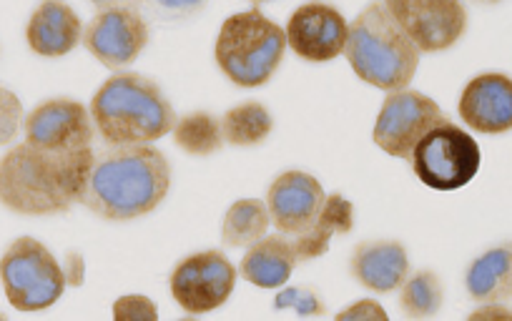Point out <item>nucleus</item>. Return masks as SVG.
<instances>
[{
  "label": "nucleus",
  "mask_w": 512,
  "mask_h": 321,
  "mask_svg": "<svg viewBox=\"0 0 512 321\" xmlns=\"http://www.w3.org/2000/svg\"><path fill=\"white\" fill-rule=\"evenodd\" d=\"M327 194L312 174L304 171H284L272 181L267 191V209L277 231L297 236L312 226L322 211Z\"/></svg>",
  "instance_id": "4468645a"
},
{
  "label": "nucleus",
  "mask_w": 512,
  "mask_h": 321,
  "mask_svg": "<svg viewBox=\"0 0 512 321\" xmlns=\"http://www.w3.org/2000/svg\"><path fill=\"white\" fill-rule=\"evenodd\" d=\"M83 38L78 13L63 0H43L31 13L26 26V41L36 56L63 58L76 51Z\"/></svg>",
  "instance_id": "dca6fc26"
},
{
  "label": "nucleus",
  "mask_w": 512,
  "mask_h": 321,
  "mask_svg": "<svg viewBox=\"0 0 512 321\" xmlns=\"http://www.w3.org/2000/svg\"><path fill=\"white\" fill-rule=\"evenodd\" d=\"M91 118L108 146H149L174 131L176 113L154 81L116 73L91 98Z\"/></svg>",
  "instance_id": "7ed1b4c3"
},
{
  "label": "nucleus",
  "mask_w": 512,
  "mask_h": 321,
  "mask_svg": "<svg viewBox=\"0 0 512 321\" xmlns=\"http://www.w3.org/2000/svg\"><path fill=\"white\" fill-rule=\"evenodd\" d=\"M63 274H66V281L71 286H81L83 279H86V264H83V256L71 251L66 259V266H63Z\"/></svg>",
  "instance_id": "c756f323"
},
{
  "label": "nucleus",
  "mask_w": 512,
  "mask_h": 321,
  "mask_svg": "<svg viewBox=\"0 0 512 321\" xmlns=\"http://www.w3.org/2000/svg\"><path fill=\"white\" fill-rule=\"evenodd\" d=\"M354 229V206L347 196L329 194L324 201L322 211L312 221L307 231L292 236L294 249H297L299 261L319 259L329 251L334 236L349 234Z\"/></svg>",
  "instance_id": "aec40b11"
},
{
  "label": "nucleus",
  "mask_w": 512,
  "mask_h": 321,
  "mask_svg": "<svg viewBox=\"0 0 512 321\" xmlns=\"http://www.w3.org/2000/svg\"><path fill=\"white\" fill-rule=\"evenodd\" d=\"M272 226V216L264 201L239 199L226 209L221 221V241L231 249H246L262 236H267Z\"/></svg>",
  "instance_id": "412c9836"
},
{
  "label": "nucleus",
  "mask_w": 512,
  "mask_h": 321,
  "mask_svg": "<svg viewBox=\"0 0 512 321\" xmlns=\"http://www.w3.org/2000/svg\"><path fill=\"white\" fill-rule=\"evenodd\" d=\"M0 284L18 311L51 309L66 291L63 266L43 241L21 236L0 256Z\"/></svg>",
  "instance_id": "423d86ee"
},
{
  "label": "nucleus",
  "mask_w": 512,
  "mask_h": 321,
  "mask_svg": "<svg viewBox=\"0 0 512 321\" xmlns=\"http://www.w3.org/2000/svg\"><path fill=\"white\" fill-rule=\"evenodd\" d=\"M236 269L224 251H199L176 264L169 276V289L186 314H209L221 309L234 294Z\"/></svg>",
  "instance_id": "1a4fd4ad"
},
{
  "label": "nucleus",
  "mask_w": 512,
  "mask_h": 321,
  "mask_svg": "<svg viewBox=\"0 0 512 321\" xmlns=\"http://www.w3.org/2000/svg\"><path fill=\"white\" fill-rule=\"evenodd\" d=\"M149 21L136 6L98 11L83 31L81 43L106 68H123L134 63L149 43Z\"/></svg>",
  "instance_id": "9b49d317"
},
{
  "label": "nucleus",
  "mask_w": 512,
  "mask_h": 321,
  "mask_svg": "<svg viewBox=\"0 0 512 321\" xmlns=\"http://www.w3.org/2000/svg\"><path fill=\"white\" fill-rule=\"evenodd\" d=\"M96 153H51L28 141L0 158V206L21 216H58L81 204Z\"/></svg>",
  "instance_id": "f257e3e1"
},
{
  "label": "nucleus",
  "mask_w": 512,
  "mask_h": 321,
  "mask_svg": "<svg viewBox=\"0 0 512 321\" xmlns=\"http://www.w3.org/2000/svg\"><path fill=\"white\" fill-rule=\"evenodd\" d=\"M470 319H512V309H507L502 301H492V304H482L480 309L472 311Z\"/></svg>",
  "instance_id": "7c9ffc66"
},
{
  "label": "nucleus",
  "mask_w": 512,
  "mask_h": 321,
  "mask_svg": "<svg viewBox=\"0 0 512 321\" xmlns=\"http://www.w3.org/2000/svg\"><path fill=\"white\" fill-rule=\"evenodd\" d=\"M297 264L299 256L292 236L279 231V234H267L246 246L239 274L259 289H282L292 279Z\"/></svg>",
  "instance_id": "a211bd4d"
},
{
  "label": "nucleus",
  "mask_w": 512,
  "mask_h": 321,
  "mask_svg": "<svg viewBox=\"0 0 512 321\" xmlns=\"http://www.w3.org/2000/svg\"><path fill=\"white\" fill-rule=\"evenodd\" d=\"M174 141L189 156H214L224 148V133L221 121L206 111H194L181 116L174 123Z\"/></svg>",
  "instance_id": "5701e85b"
},
{
  "label": "nucleus",
  "mask_w": 512,
  "mask_h": 321,
  "mask_svg": "<svg viewBox=\"0 0 512 321\" xmlns=\"http://www.w3.org/2000/svg\"><path fill=\"white\" fill-rule=\"evenodd\" d=\"M349 271L364 289L392 294L410 276V256L400 241H362L354 249Z\"/></svg>",
  "instance_id": "f3484780"
},
{
  "label": "nucleus",
  "mask_w": 512,
  "mask_h": 321,
  "mask_svg": "<svg viewBox=\"0 0 512 321\" xmlns=\"http://www.w3.org/2000/svg\"><path fill=\"white\" fill-rule=\"evenodd\" d=\"M171 189L169 158L149 146H108L96 153L81 204L106 221H134L164 204Z\"/></svg>",
  "instance_id": "f03ea898"
},
{
  "label": "nucleus",
  "mask_w": 512,
  "mask_h": 321,
  "mask_svg": "<svg viewBox=\"0 0 512 321\" xmlns=\"http://www.w3.org/2000/svg\"><path fill=\"white\" fill-rule=\"evenodd\" d=\"M221 121V133H224V143L231 146L249 148L259 146V143L267 141L274 131V118L269 113L267 106L256 101L239 103V106L229 108Z\"/></svg>",
  "instance_id": "4be33fe9"
},
{
  "label": "nucleus",
  "mask_w": 512,
  "mask_h": 321,
  "mask_svg": "<svg viewBox=\"0 0 512 321\" xmlns=\"http://www.w3.org/2000/svg\"><path fill=\"white\" fill-rule=\"evenodd\" d=\"M475 3H482V6H495V3H502V0H475Z\"/></svg>",
  "instance_id": "473e14b6"
},
{
  "label": "nucleus",
  "mask_w": 512,
  "mask_h": 321,
  "mask_svg": "<svg viewBox=\"0 0 512 321\" xmlns=\"http://www.w3.org/2000/svg\"><path fill=\"white\" fill-rule=\"evenodd\" d=\"M98 11H108V8H121V6H136L139 8V0H91Z\"/></svg>",
  "instance_id": "2f4dec72"
},
{
  "label": "nucleus",
  "mask_w": 512,
  "mask_h": 321,
  "mask_svg": "<svg viewBox=\"0 0 512 321\" xmlns=\"http://www.w3.org/2000/svg\"><path fill=\"white\" fill-rule=\"evenodd\" d=\"M23 103L11 88L0 86V146L16 141L18 131L23 128Z\"/></svg>",
  "instance_id": "bb28decb"
},
{
  "label": "nucleus",
  "mask_w": 512,
  "mask_h": 321,
  "mask_svg": "<svg viewBox=\"0 0 512 321\" xmlns=\"http://www.w3.org/2000/svg\"><path fill=\"white\" fill-rule=\"evenodd\" d=\"M344 58L359 81L379 91H402L420 68V48L387 13L382 0H372L349 23Z\"/></svg>",
  "instance_id": "20e7f679"
},
{
  "label": "nucleus",
  "mask_w": 512,
  "mask_h": 321,
  "mask_svg": "<svg viewBox=\"0 0 512 321\" xmlns=\"http://www.w3.org/2000/svg\"><path fill=\"white\" fill-rule=\"evenodd\" d=\"M23 131L31 146L51 153H73L93 148V118L83 103L73 98L43 101L23 118Z\"/></svg>",
  "instance_id": "f8f14e48"
},
{
  "label": "nucleus",
  "mask_w": 512,
  "mask_h": 321,
  "mask_svg": "<svg viewBox=\"0 0 512 321\" xmlns=\"http://www.w3.org/2000/svg\"><path fill=\"white\" fill-rule=\"evenodd\" d=\"M249 3H254V6H262V3H269V0H249Z\"/></svg>",
  "instance_id": "72a5a7b5"
},
{
  "label": "nucleus",
  "mask_w": 512,
  "mask_h": 321,
  "mask_svg": "<svg viewBox=\"0 0 512 321\" xmlns=\"http://www.w3.org/2000/svg\"><path fill=\"white\" fill-rule=\"evenodd\" d=\"M274 311H294L297 316H322L324 301L312 289L289 286L274 296Z\"/></svg>",
  "instance_id": "393cba45"
},
{
  "label": "nucleus",
  "mask_w": 512,
  "mask_h": 321,
  "mask_svg": "<svg viewBox=\"0 0 512 321\" xmlns=\"http://www.w3.org/2000/svg\"><path fill=\"white\" fill-rule=\"evenodd\" d=\"M387 13L420 53H442L467 31L462 0H382Z\"/></svg>",
  "instance_id": "9d476101"
},
{
  "label": "nucleus",
  "mask_w": 512,
  "mask_h": 321,
  "mask_svg": "<svg viewBox=\"0 0 512 321\" xmlns=\"http://www.w3.org/2000/svg\"><path fill=\"white\" fill-rule=\"evenodd\" d=\"M0 319H3V314H0Z\"/></svg>",
  "instance_id": "f704fd0d"
},
{
  "label": "nucleus",
  "mask_w": 512,
  "mask_h": 321,
  "mask_svg": "<svg viewBox=\"0 0 512 321\" xmlns=\"http://www.w3.org/2000/svg\"><path fill=\"white\" fill-rule=\"evenodd\" d=\"M339 321H387L390 316H387V311L382 309V304H377L374 299H359L354 301L352 306H347L344 311H339L337 314Z\"/></svg>",
  "instance_id": "c85d7f7f"
},
{
  "label": "nucleus",
  "mask_w": 512,
  "mask_h": 321,
  "mask_svg": "<svg viewBox=\"0 0 512 321\" xmlns=\"http://www.w3.org/2000/svg\"><path fill=\"white\" fill-rule=\"evenodd\" d=\"M284 31H287V46L302 61L329 63L344 53L349 23L334 6L312 0L289 16Z\"/></svg>",
  "instance_id": "ddd939ff"
},
{
  "label": "nucleus",
  "mask_w": 512,
  "mask_h": 321,
  "mask_svg": "<svg viewBox=\"0 0 512 321\" xmlns=\"http://www.w3.org/2000/svg\"><path fill=\"white\" fill-rule=\"evenodd\" d=\"M447 116L437 101L420 91H392L382 101L374 121L372 138L387 156L410 161L417 143L435 126L445 123Z\"/></svg>",
  "instance_id": "6e6552de"
},
{
  "label": "nucleus",
  "mask_w": 512,
  "mask_h": 321,
  "mask_svg": "<svg viewBox=\"0 0 512 321\" xmlns=\"http://www.w3.org/2000/svg\"><path fill=\"white\" fill-rule=\"evenodd\" d=\"M482 153L475 138L455 123L432 128L410 156L417 179L435 191H457L470 184L480 171Z\"/></svg>",
  "instance_id": "0eeeda50"
},
{
  "label": "nucleus",
  "mask_w": 512,
  "mask_h": 321,
  "mask_svg": "<svg viewBox=\"0 0 512 321\" xmlns=\"http://www.w3.org/2000/svg\"><path fill=\"white\" fill-rule=\"evenodd\" d=\"M206 0H139V8L159 21H189L204 11Z\"/></svg>",
  "instance_id": "a878e982"
},
{
  "label": "nucleus",
  "mask_w": 512,
  "mask_h": 321,
  "mask_svg": "<svg viewBox=\"0 0 512 321\" xmlns=\"http://www.w3.org/2000/svg\"><path fill=\"white\" fill-rule=\"evenodd\" d=\"M400 306L412 319L435 316L442 306V281L432 271H417L400 286Z\"/></svg>",
  "instance_id": "b1692460"
},
{
  "label": "nucleus",
  "mask_w": 512,
  "mask_h": 321,
  "mask_svg": "<svg viewBox=\"0 0 512 321\" xmlns=\"http://www.w3.org/2000/svg\"><path fill=\"white\" fill-rule=\"evenodd\" d=\"M457 113L472 131L485 136L512 131V78L502 73L475 76L462 88Z\"/></svg>",
  "instance_id": "2eb2a0df"
},
{
  "label": "nucleus",
  "mask_w": 512,
  "mask_h": 321,
  "mask_svg": "<svg viewBox=\"0 0 512 321\" xmlns=\"http://www.w3.org/2000/svg\"><path fill=\"white\" fill-rule=\"evenodd\" d=\"M467 294L472 301L492 304V301L512 299V244H500L477 256L465 274Z\"/></svg>",
  "instance_id": "6ab92c4d"
},
{
  "label": "nucleus",
  "mask_w": 512,
  "mask_h": 321,
  "mask_svg": "<svg viewBox=\"0 0 512 321\" xmlns=\"http://www.w3.org/2000/svg\"><path fill=\"white\" fill-rule=\"evenodd\" d=\"M287 48V31L254 6L221 23L214 61L234 86L262 88L279 71Z\"/></svg>",
  "instance_id": "39448f33"
},
{
  "label": "nucleus",
  "mask_w": 512,
  "mask_h": 321,
  "mask_svg": "<svg viewBox=\"0 0 512 321\" xmlns=\"http://www.w3.org/2000/svg\"><path fill=\"white\" fill-rule=\"evenodd\" d=\"M113 319H136L154 321L159 319V309L154 301L144 294H126L113 301Z\"/></svg>",
  "instance_id": "cd10ccee"
}]
</instances>
